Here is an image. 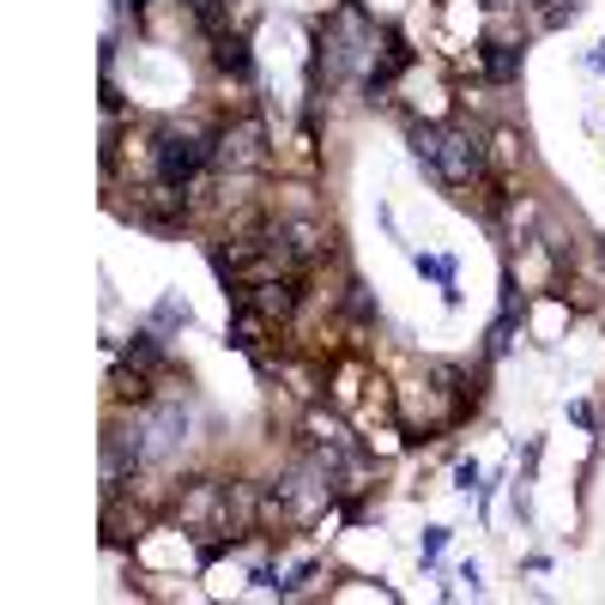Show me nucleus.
I'll return each instance as SVG.
<instances>
[{"label": "nucleus", "mask_w": 605, "mask_h": 605, "mask_svg": "<svg viewBox=\"0 0 605 605\" xmlns=\"http://www.w3.org/2000/svg\"><path fill=\"white\" fill-rule=\"evenodd\" d=\"M212 164V134H200V127H158V146H152V170H158L164 188H188L195 176Z\"/></svg>", "instance_id": "1"}, {"label": "nucleus", "mask_w": 605, "mask_h": 605, "mask_svg": "<svg viewBox=\"0 0 605 605\" xmlns=\"http://www.w3.org/2000/svg\"><path fill=\"white\" fill-rule=\"evenodd\" d=\"M273 158V139H267V122L261 115H242V122L218 127L212 134V170H267Z\"/></svg>", "instance_id": "2"}, {"label": "nucleus", "mask_w": 605, "mask_h": 605, "mask_svg": "<svg viewBox=\"0 0 605 605\" xmlns=\"http://www.w3.org/2000/svg\"><path fill=\"white\" fill-rule=\"evenodd\" d=\"M369 43H376V31H369V19L357 7H340L327 19V31H321V49H327V73L340 80V73H352L357 61L369 55Z\"/></svg>", "instance_id": "3"}, {"label": "nucleus", "mask_w": 605, "mask_h": 605, "mask_svg": "<svg viewBox=\"0 0 605 605\" xmlns=\"http://www.w3.org/2000/svg\"><path fill=\"white\" fill-rule=\"evenodd\" d=\"M436 176H442L448 188H472L484 182V146L467 134V127H436Z\"/></svg>", "instance_id": "4"}, {"label": "nucleus", "mask_w": 605, "mask_h": 605, "mask_svg": "<svg viewBox=\"0 0 605 605\" xmlns=\"http://www.w3.org/2000/svg\"><path fill=\"white\" fill-rule=\"evenodd\" d=\"M152 442H146V460H158V455H170L176 442H188V411L182 406H158L152 411Z\"/></svg>", "instance_id": "5"}, {"label": "nucleus", "mask_w": 605, "mask_h": 605, "mask_svg": "<svg viewBox=\"0 0 605 605\" xmlns=\"http://www.w3.org/2000/svg\"><path fill=\"white\" fill-rule=\"evenodd\" d=\"M267 333H273V321H267V315H254V309H230V345H237V352L261 357Z\"/></svg>", "instance_id": "6"}, {"label": "nucleus", "mask_w": 605, "mask_h": 605, "mask_svg": "<svg viewBox=\"0 0 605 605\" xmlns=\"http://www.w3.org/2000/svg\"><path fill=\"white\" fill-rule=\"evenodd\" d=\"M218 509H225V484H195V491L182 497V521L188 526H218Z\"/></svg>", "instance_id": "7"}, {"label": "nucleus", "mask_w": 605, "mask_h": 605, "mask_svg": "<svg viewBox=\"0 0 605 605\" xmlns=\"http://www.w3.org/2000/svg\"><path fill=\"white\" fill-rule=\"evenodd\" d=\"M212 61L225 73H237V80H249V36H237V31L212 36Z\"/></svg>", "instance_id": "8"}, {"label": "nucleus", "mask_w": 605, "mask_h": 605, "mask_svg": "<svg viewBox=\"0 0 605 605\" xmlns=\"http://www.w3.org/2000/svg\"><path fill=\"white\" fill-rule=\"evenodd\" d=\"M484 73H491L497 85L521 80V49L514 43H484Z\"/></svg>", "instance_id": "9"}, {"label": "nucleus", "mask_w": 605, "mask_h": 605, "mask_svg": "<svg viewBox=\"0 0 605 605\" xmlns=\"http://www.w3.org/2000/svg\"><path fill=\"white\" fill-rule=\"evenodd\" d=\"M127 364H134V369H158V364H164V340H158V333H134V345H127Z\"/></svg>", "instance_id": "10"}, {"label": "nucleus", "mask_w": 605, "mask_h": 605, "mask_svg": "<svg viewBox=\"0 0 605 605\" xmlns=\"http://www.w3.org/2000/svg\"><path fill=\"white\" fill-rule=\"evenodd\" d=\"M182 7L206 24V36H225V0H182Z\"/></svg>", "instance_id": "11"}, {"label": "nucleus", "mask_w": 605, "mask_h": 605, "mask_svg": "<svg viewBox=\"0 0 605 605\" xmlns=\"http://www.w3.org/2000/svg\"><path fill=\"white\" fill-rule=\"evenodd\" d=\"M411 152H418V164H436V127L430 122H411Z\"/></svg>", "instance_id": "12"}, {"label": "nucleus", "mask_w": 605, "mask_h": 605, "mask_svg": "<svg viewBox=\"0 0 605 605\" xmlns=\"http://www.w3.org/2000/svg\"><path fill=\"white\" fill-rule=\"evenodd\" d=\"M158 321H164V327H176V321H182V327H188V303L164 298V303H158Z\"/></svg>", "instance_id": "13"}, {"label": "nucleus", "mask_w": 605, "mask_h": 605, "mask_svg": "<svg viewBox=\"0 0 605 605\" xmlns=\"http://www.w3.org/2000/svg\"><path fill=\"white\" fill-rule=\"evenodd\" d=\"M442 545H448V533H442V526H430V533H424V557H436Z\"/></svg>", "instance_id": "14"}]
</instances>
